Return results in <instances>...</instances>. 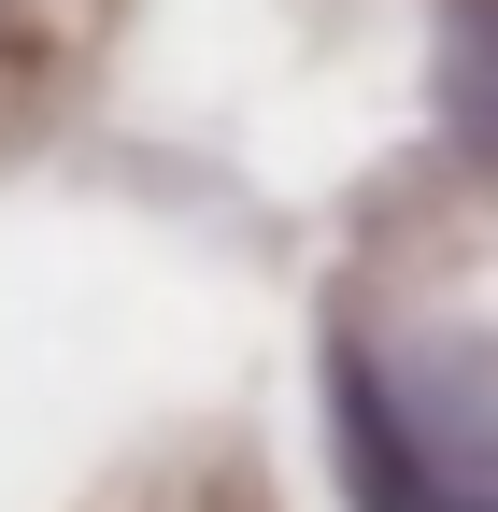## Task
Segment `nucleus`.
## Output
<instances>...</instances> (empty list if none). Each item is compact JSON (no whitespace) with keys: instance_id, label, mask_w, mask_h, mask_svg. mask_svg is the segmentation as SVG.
Returning a JSON list of instances; mask_svg holds the SVG:
<instances>
[{"instance_id":"nucleus-1","label":"nucleus","mask_w":498,"mask_h":512,"mask_svg":"<svg viewBox=\"0 0 498 512\" xmlns=\"http://www.w3.org/2000/svg\"><path fill=\"white\" fill-rule=\"evenodd\" d=\"M427 100H442V143H456V157H498V0H442Z\"/></svg>"}]
</instances>
